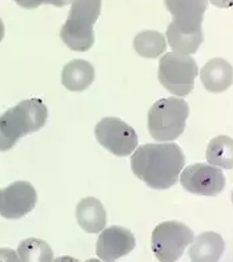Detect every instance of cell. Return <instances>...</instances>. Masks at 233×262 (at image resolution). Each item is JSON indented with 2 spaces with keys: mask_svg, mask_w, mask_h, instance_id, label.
<instances>
[{
  "mask_svg": "<svg viewBox=\"0 0 233 262\" xmlns=\"http://www.w3.org/2000/svg\"><path fill=\"white\" fill-rule=\"evenodd\" d=\"M189 115L185 100L179 97L157 100L148 112V130L160 143L173 141L181 136Z\"/></svg>",
  "mask_w": 233,
  "mask_h": 262,
  "instance_id": "obj_3",
  "label": "cell"
},
{
  "mask_svg": "<svg viewBox=\"0 0 233 262\" xmlns=\"http://www.w3.org/2000/svg\"><path fill=\"white\" fill-rule=\"evenodd\" d=\"M4 37V24L3 21H2V19H0V41L3 40Z\"/></svg>",
  "mask_w": 233,
  "mask_h": 262,
  "instance_id": "obj_25",
  "label": "cell"
},
{
  "mask_svg": "<svg viewBox=\"0 0 233 262\" xmlns=\"http://www.w3.org/2000/svg\"><path fill=\"white\" fill-rule=\"evenodd\" d=\"M204 40L203 30L200 31H184L179 30L173 23H170L166 28V41L172 48L173 52L192 55L199 50Z\"/></svg>",
  "mask_w": 233,
  "mask_h": 262,
  "instance_id": "obj_16",
  "label": "cell"
},
{
  "mask_svg": "<svg viewBox=\"0 0 233 262\" xmlns=\"http://www.w3.org/2000/svg\"><path fill=\"white\" fill-rule=\"evenodd\" d=\"M77 224L87 233H100L107 224L103 204L95 197H86L76 206Z\"/></svg>",
  "mask_w": 233,
  "mask_h": 262,
  "instance_id": "obj_13",
  "label": "cell"
},
{
  "mask_svg": "<svg viewBox=\"0 0 233 262\" xmlns=\"http://www.w3.org/2000/svg\"><path fill=\"white\" fill-rule=\"evenodd\" d=\"M20 7L27 8V10H33L36 7L41 6L43 3H46V0H15Z\"/></svg>",
  "mask_w": 233,
  "mask_h": 262,
  "instance_id": "obj_21",
  "label": "cell"
},
{
  "mask_svg": "<svg viewBox=\"0 0 233 262\" xmlns=\"http://www.w3.org/2000/svg\"><path fill=\"white\" fill-rule=\"evenodd\" d=\"M0 261H19V256L11 249H0Z\"/></svg>",
  "mask_w": 233,
  "mask_h": 262,
  "instance_id": "obj_22",
  "label": "cell"
},
{
  "mask_svg": "<svg viewBox=\"0 0 233 262\" xmlns=\"http://www.w3.org/2000/svg\"><path fill=\"white\" fill-rule=\"evenodd\" d=\"M133 48L141 57L156 59L166 50V40L157 31H143L133 39Z\"/></svg>",
  "mask_w": 233,
  "mask_h": 262,
  "instance_id": "obj_18",
  "label": "cell"
},
{
  "mask_svg": "<svg viewBox=\"0 0 233 262\" xmlns=\"http://www.w3.org/2000/svg\"><path fill=\"white\" fill-rule=\"evenodd\" d=\"M164 4L173 17L171 23L179 30H201L208 0H164Z\"/></svg>",
  "mask_w": 233,
  "mask_h": 262,
  "instance_id": "obj_10",
  "label": "cell"
},
{
  "mask_svg": "<svg viewBox=\"0 0 233 262\" xmlns=\"http://www.w3.org/2000/svg\"><path fill=\"white\" fill-rule=\"evenodd\" d=\"M232 204H233V192H232Z\"/></svg>",
  "mask_w": 233,
  "mask_h": 262,
  "instance_id": "obj_26",
  "label": "cell"
},
{
  "mask_svg": "<svg viewBox=\"0 0 233 262\" xmlns=\"http://www.w3.org/2000/svg\"><path fill=\"white\" fill-rule=\"evenodd\" d=\"M60 37L68 48L76 51V52H86V51L91 50L95 43L93 27L72 23L70 20H66V23L61 27Z\"/></svg>",
  "mask_w": 233,
  "mask_h": 262,
  "instance_id": "obj_15",
  "label": "cell"
},
{
  "mask_svg": "<svg viewBox=\"0 0 233 262\" xmlns=\"http://www.w3.org/2000/svg\"><path fill=\"white\" fill-rule=\"evenodd\" d=\"M193 232L177 221H166L155 228L152 233V250L159 261H177L192 244Z\"/></svg>",
  "mask_w": 233,
  "mask_h": 262,
  "instance_id": "obj_5",
  "label": "cell"
},
{
  "mask_svg": "<svg viewBox=\"0 0 233 262\" xmlns=\"http://www.w3.org/2000/svg\"><path fill=\"white\" fill-rule=\"evenodd\" d=\"M224 249L225 244L223 237L215 232H205L193 238L188 253L192 261L213 262L221 258Z\"/></svg>",
  "mask_w": 233,
  "mask_h": 262,
  "instance_id": "obj_12",
  "label": "cell"
},
{
  "mask_svg": "<svg viewBox=\"0 0 233 262\" xmlns=\"http://www.w3.org/2000/svg\"><path fill=\"white\" fill-rule=\"evenodd\" d=\"M101 12V0H72L67 20L86 27H93Z\"/></svg>",
  "mask_w": 233,
  "mask_h": 262,
  "instance_id": "obj_19",
  "label": "cell"
},
{
  "mask_svg": "<svg viewBox=\"0 0 233 262\" xmlns=\"http://www.w3.org/2000/svg\"><path fill=\"white\" fill-rule=\"evenodd\" d=\"M95 136L100 145L115 156H130L137 148V135L123 120L104 117L95 128Z\"/></svg>",
  "mask_w": 233,
  "mask_h": 262,
  "instance_id": "obj_6",
  "label": "cell"
},
{
  "mask_svg": "<svg viewBox=\"0 0 233 262\" xmlns=\"http://www.w3.org/2000/svg\"><path fill=\"white\" fill-rule=\"evenodd\" d=\"M180 183L186 192L199 196H217L225 188V176L210 164H193L180 173Z\"/></svg>",
  "mask_w": 233,
  "mask_h": 262,
  "instance_id": "obj_7",
  "label": "cell"
},
{
  "mask_svg": "<svg viewBox=\"0 0 233 262\" xmlns=\"http://www.w3.org/2000/svg\"><path fill=\"white\" fill-rule=\"evenodd\" d=\"M209 2L219 8H229L233 6V0H209Z\"/></svg>",
  "mask_w": 233,
  "mask_h": 262,
  "instance_id": "obj_23",
  "label": "cell"
},
{
  "mask_svg": "<svg viewBox=\"0 0 233 262\" xmlns=\"http://www.w3.org/2000/svg\"><path fill=\"white\" fill-rule=\"evenodd\" d=\"M136 246L132 233L121 226H111L100 232L96 254L103 261H115L130 254Z\"/></svg>",
  "mask_w": 233,
  "mask_h": 262,
  "instance_id": "obj_9",
  "label": "cell"
},
{
  "mask_svg": "<svg viewBox=\"0 0 233 262\" xmlns=\"http://www.w3.org/2000/svg\"><path fill=\"white\" fill-rule=\"evenodd\" d=\"M37 193L27 181H16L0 190V214L4 219L17 220L35 208Z\"/></svg>",
  "mask_w": 233,
  "mask_h": 262,
  "instance_id": "obj_8",
  "label": "cell"
},
{
  "mask_svg": "<svg viewBox=\"0 0 233 262\" xmlns=\"http://www.w3.org/2000/svg\"><path fill=\"white\" fill-rule=\"evenodd\" d=\"M47 117L46 104L39 99L23 100L6 111L0 116V152L12 149L19 139L43 128Z\"/></svg>",
  "mask_w": 233,
  "mask_h": 262,
  "instance_id": "obj_2",
  "label": "cell"
},
{
  "mask_svg": "<svg viewBox=\"0 0 233 262\" xmlns=\"http://www.w3.org/2000/svg\"><path fill=\"white\" fill-rule=\"evenodd\" d=\"M95 80V68L87 60L75 59L66 64L61 72V83L67 90L81 92Z\"/></svg>",
  "mask_w": 233,
  "mask_h": 262,
  "instance_id": "obj_14",
  "label": "cell"
},
{
  "mask_svg": "<svg viewBox=\"0 0 233 262\" xmlns=\"http://www.w3.org/2000/svg\"><path fill=\"white\" fill-rule=\"evenodd\" d=\"M185 164L183 150L175 143L144 144L131 157L133 174L152 189H168L179 181Z\"/></svg>",
  "mask_w": 233,
  "mask_h": 262,
  "instance_id": "obj_1",
  "label": "cell"
},
{
  "mask_svg": "<svg viewBox=\"0 0 233 262\" xmlns=\"http://www.w3.org/2000/svg\"><path fill=\"white\" fill-rule=\"evenodd\" d=\"M200 79L208 92H224L233 84V67L226 60L215 57L200 71Z\"/></svg>",
  "mask_w": 233,
  "mask_h": 262,
  "instance_id": "obj_11",
  "label": "cell"
},
{
  "mask_svg": "<svg viewBox=\"0 0 233 262\" xmlns=\"http://www.w3.org/2000/svg\"><path fill=\"white\" fill-rule=\"evenodd\" d=\"M46 3L55 7H64L72 3V0H46Z\"/></svg>",
  "mask_w": 233,
  "mask_h": 262,
  "instance_id": "obj_24",
  "label": "cell"
},
{
  "mask_svg": "<svg viewBox=\"0 0 233 262\" xmlns=\"http://www.w3.org/2000/svg\"><path fill=\"white\" fill-rule=\"evenodd\" d=\"M206 161L221 169H233V139L220 135L209 141L205 153Z\"/></svg>",
  "mask_w": 233,
  "mask_h": 262,
  "instance_id": "obj_17",
  "label": "cell"
},
{
  "mask_svg": "<svg viewBox=\"0 0 233 262\" xmlns=\"http://www.w3.org/2000/svg\"><path fill=\"white\" fill-rule=\"evenodd\" d=\"M199 68L190 55L165 53L159 63V81L175 96H186L192 92Z\"/></svg>",
  "mask_w": 233,
  "mask_h": 262,
  "instance_id": "obj_4",
  "label": "cell"
},
{
  "mask_svg": "<svg viewBox=\"0 0 233 262\" xmlns=\"http://www.w3.org/2000/svg\"><path fill=\"white\" fill-rule=\"evenodd\" d=\"M19 261L24 262H48L53 258L50 245L37 238H27L22 241L17 248Z\"/></svg>",
  "mask_w": 233,
  "mask_h": 262,
  "instance_id": "obj_20",
  "label": "cell"
}]
</instances>
